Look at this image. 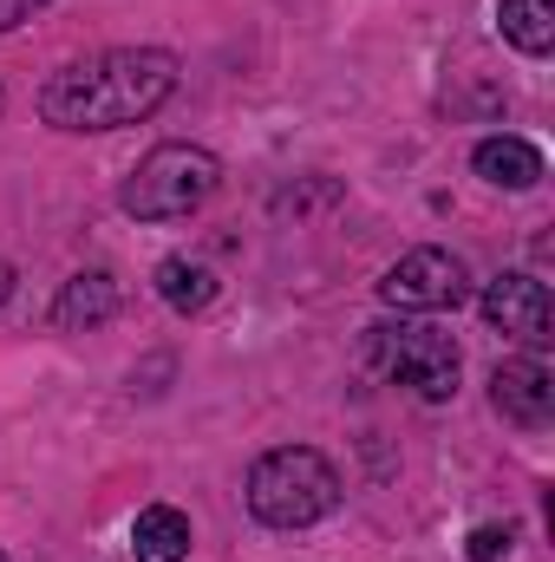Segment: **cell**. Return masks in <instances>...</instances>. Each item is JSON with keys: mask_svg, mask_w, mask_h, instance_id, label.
Segmentation results:
<instances>
[{"mask_svg": "<svg viewBox=\"0 0 555 562\" xmlns=\"http://www.w3.org/2000/svg\"><path fill=\"white\" fill-rule=\"evenodd\" d=\"M39 7H46V0H0V33H13V26H20V20H33Z\"/></svg>", "mask_w": 555, "mask_h": 562, "instance_id": "5bb4252c", "label": "cell"}, {"mask_svg": "<svg viewBox=\"0 0 555 562\" xmlns=\"http://www.w3.org/2000/svg\"><path fill=\"white\" fill-rule=\"evenodd\" d=\"M510 543H517V530H510V524H484V530H471L464 562H503V557H510Z\"/></svg>", "mask_w": 555, "mask_h": 562, "instance_id": "4fadbf2b", "label": "cell"}, {"mask_svg": "<svg viewBox=\"0 0 555 562\" xmlns=\"http://www.w3.org/2000/svg\"><path fill=\"white\" fill-rule=\"evenodd\" d=\"M216 269L209 262H190V256H170V262H157V294H163V307H177V314H203L209 301H216Z\"/></svg>", "mask_w": 555, "mask_h": 562, "instance_id": "7c38bea8", "label": "cell"}, {"mask_svg": "<svg viewBox=\"0 0 555 562\" xmlns=\"http://www.w3.org/2000/svg\"><path fill=\"white\" fill-rule=\"evenodd\" d=\"M132 550H138V562H183L190 557V517L177 504H144L132 524Z\"/></svg>", "mask_w": 555, "mask_h": 562, "instance_id": "30bf717a", "label": "cell"}, {"mask_svg": "<svg viewBox=\"0 0 555 562\" xmlns=\"http://www.w3.org/2000/svg\"><path fill=\"white\" fill-rule=\"evenodd\" d=\"M490 406L503 413L510 425H523V431H543L555 419V373L543 360H503L497 373H490Z\"/></svg>", "mask_w": 555, "mask_h": 562, "instance_id": "52a82bcc", "label": "cell"}, {"mask_svg": "<svg viewBox=\"0 0 555 562\" xmlns=\"http://www.w3.org/2000/svg\"><path fill=\"white\" fill-rule=\"evenodd\" d=\"M7 294H13V269H7V262H0V301H7Z\"/></svg>", "mask_w": 555, "mask_h": 562, "instance_id": "9a60e30c", "label": "cell"}, {"mask_svg": "<svg viewBox=\"0 0 555 562\" xmlns=\"http://www.w3.org/2000/svg\"><path fill=\"white\" fill-rule=\"evenodd\" d=\"M0 105H7V99H0Z\"/></svg>", "mask_w": 555, "mask_h": 562, "instance_id": "2e32d148", "label": "cell"}, {"mask_svg": "<svg viewBox=\"0 0 555 562\" xmlns=\"http://www.w3.org/2000/svg\"><path fill=\"white\" fill-rule=\"evenodd\" d=\"M471 170L497 190H536L543 183V150L523 138H484L471 150Z\"/></svg>", "mask_w": 555, "mask_h": 562, "instance_id": "ba28073f", "label": "cell"}, {"mask_svg": "<svg viewBox=\"0 0 555 562\" xmlns=\"http://www.w3.org/2000/svg\"><path fill=\"white\" fill-rule=\"evenodd\" d=\"M366 360L380 380L412 386L418 400H451L457 393V340L431 321H399V327H366Z\"/></svg>", "mask_w": 555, "mask_h": 562, "instance_id": "277c9868", "label": "cell"}, {"mask_svg": "<svg viewBox=\"0 0 555 562\" xmlns=\"http://www.w3.org/2000/svg\"><path fill=\"white\" fill-rule=\"evenodd\" d=\"M249 517L269 530H307L340 510V471L314 445H275L249 464Z\"/></svg>", "mask_w": 555, "mask_h": 562, "instance_id": "7a4b0ae2", "label": "cell"}, {"mask_svg": "<svg viewBox=\"0 0 555 562\" xmlns=\"http://www.w3.org/2000/svg\"><path fill=\"white\" fill-rule=\"evenodd\" d=\"M216 183H223V164L203 144H157L125 177L118 210L138 216V223H177V216H196L216 196Z\"/></svg>", "mask_w": 555, "mask_h": 562, "instance_id": "3957f363", "label": "cell"}, {"mask_svg": "<svg viewBox=\"0 0 555 562\" xmlns=\"http://www.w3.org/2000/svg\"><path fill=\"white\" fill-rule=\"evenodd\" d=\"M497 26L530 59H550L555 53V0H497Z\"/></svg>", "mask_w": 555, "mask_h": 562, "instance_id": "8fae6325", "label": "cell"}, {"mask_svg": "<svg viewBox=\"0 0 555 562\" xmlns=\"http://www.w3.org/2000/svg\"><path fill=\"white\" fill-rule=\"evenodd\" d=\"M0 562H7V557H0Z\"/></svg>", "mask_w": 555, "mask_h": 562, "instance_id": "e0dca14e", "label": "cell"}, {"mask_svg": "<svg viewBox=\"0 0 555 562\" xmlns=\"http://www.w3.org/2000/svg\"><path fill=\"white\" fill-rule=\"evenodd\" d=\"M471 294V269L451 249H412L380 276V301L399 314H444Z\"/></svg>", "mask_w": 555, "mask_h": 562, "instance_id": "5b68a950", "label": "cell"}, {"mask_svg": "<svg viewBox=\"0 0 555 562\" xmlns=\"http://www.w3.org/2000/svg\"><path fill=\"white\" fill-rule=\"evenodd\" d=\"M177 92V53L163 46H112L59 66L39 86V119L53 132H118L150 119Z\"/></svg>", "mask_w": 555, "mask_h": 562, "instance_id": "6da1fadb", "label": "cell"}, {"mask_svg": "<svg viewBox=\"0 0 555 562\" xmlns=\"http://www.w3.org/2000/svg\"><path fill=\"white\" fill-rule=\"evenodd\" d=\"M484 321L523 347H550L555 321H550V288L536 276H497L484 288Z\"/></svg>", "mask_w": 555, "mask_h": 562, "instance_id": "8992f818", "label": "cell"}, {"mask_svg": "<svg viewBox=\"0 0 555 562\" xmlns=\"http://www.w3.org/2000/svg\"><path fill=\"white\" fill-rule=\"evenodd\" d=\"M112 314H118V281L105 269L72 276L59 288V301H53V327H105Z\"/></svg>", "mask_w": 555, "mask_h": 562, "instance_id": "9c48e42d", "label": "cell"}]
</instances>
